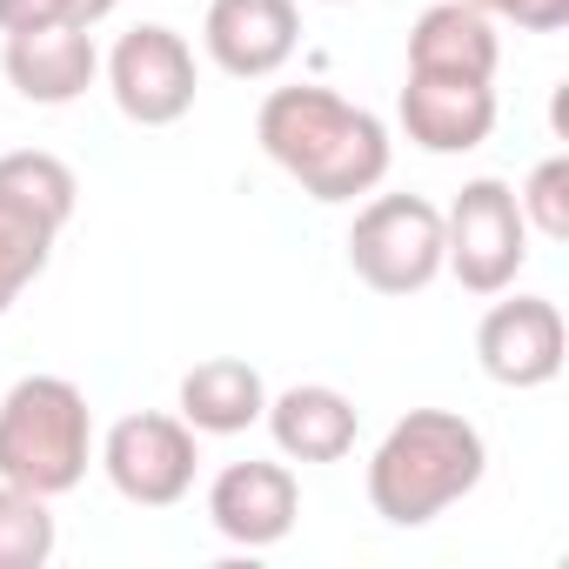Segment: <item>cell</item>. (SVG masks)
<instances>
[{"mask_svg":"<svg viewBox=\"0 0 569 569\" xmlns=\"http://www.w3.org/2000/svg\"><path fill=\"white\" fill-rule=\"evenodd\" d=\"M254 141L261 154L289 174L309 201H356V194H376L389 181V128L382 114L342 101L336 88H274L254 114Z\"/></svg>","mask_w":569,"mask_h":569,"instance_id":"6da1fadb","label":"cell"},{"mask_svg":"<svg viewBox=\"0 0 569 569\" xmlns=\"http://www.w3.org/2000/svg\"><path fill=\"white\" fill-rule=\"evenodd\" d=\"M0 201H14V208H28L34 221H48L54 234L74 221V208H81V181H74V168L61 161V154H48V148H14V154H0Z\"/></svg>","mask_w":569,"mask_h":569,"instance_id":"2e32d148","label":"cell"},{"mask_svg":"<svg viewBox=\"0 0 569 569\" xmlns=\"http://www.w3.org/2000/svg\"><path fill=\"white\" fill-rule=\"evenodd\" d=\"M489 469V442L456 409H409L369 456V509L389 529H422L456 509Z\"/></svg>","mask_w":569,"mask_h":569,"instance_id":"7a4b0ae2","label":"cell"},{"mask_svg":"<svg viewBox=\"0 0 569 569\" xmlns=\"http://www.w3.org/2000/svg\"><path fill=\"white\" fill-rule=\"evenodd\" d=\"M94 462V409L68 376H21L0 396V482L68 496Z\"/></svg>","mask_w":569,"mask_h":569,"instance_id":"3957f363","label":"cell"},{"mask_svg":"<svg viewBox=\"0 0 569 569\" xmlns=\"http://www.w3.org/2000/svg\"><path fill=\"white\" fill-rule=\"evenodd\" d=\"M0 68H8L14 94L34 101V108H68L94 88L101 74V54H94V34L88 28H68V21H48V28H21L0 48Z\"/></svg>","mask_w":569,"mask_h":569,"instance_id":"7c38bea8","label":"cell"},{"mask_svg":"<svg viewBox=\"0 0 569 569\" xmlns=\"http://www.w3.org/2000/svg\"><path fill=\"white\" fill-rule=\"evenodd\" d=\"M302 516V482L289 462H228L208 482V522L234 549H274Z\"/></svg>","mask_w":569,"mask_h":569,"instance_id":"30bf717a","label":"cell"},{"mask_svg":"<svg viewBox=\"0 0 569 569\" xmlns=\"http://www.w3.org/2000/svg\"><path fill=\"white\" fill-rule=\"evenodd\" d=\"M54 549H61V529L48 496L0 482V569H41L54 562Z\"/></svg>","mask_w":569,"mask_h":569,"instance_id":"e0dca14e","label":"cell"},{"mask_svg":"<svg viewBox=\"0 0 569 569\" xmlns=\"http://www.w3.org/2000/svg\"><path fill=\"white\" fill-rule=\"evenodd\" d=\"M101 469H108V482H114L121 502H134V509H174L194 489L201 436L181 416L134 409V416H121L101 436Z\"/></svg>","mask_w":569,"mask_h":569,"instance_id":"8992f818","label":"cell"},{"mask_svg":"<svg viewBox=\"0 0 569 569\" xmlns=\"http://www.w3.org/2000/svg\"><path fill=\"white\" fill-rule=\"evenodd\" d=\"M194 48L161 21L128 28L108 54V94L134 128H174L194 108Z\"/></svg>","mask_w":569,"mask_h":569,"instance_id":"52a82bcc","label":"cell"},{"mask_svg":"<svg viewBox=\"0 0 569 569\" xmlns=\"http://www.w3.org/2000/svg\"><path fill=\"white\" fill-rule=\"evenodd\" d=\"M562 356H569V329L549 296L489 302V316L476 322V362L496 389H549L562 376Z\"/></svg>","mask_w":569,"mask_h":569,"instance_id":"ba28073f","label":"cell"},{"mask_svg":"<svg viewBox=\"0 0 569 569\" xmlns=\"http://www.w3.org/2000/svg\"><path fill=\"white\" fill-rule=\"evenodd\" d=\"M48 21H61V0H0V34L48 28Z\"/></svg>","mask_w":569,"mask_h":569,"instance_id":"44dd1931","label":"cell"},{"mask_svg":"<svg viewBox=\"0 0 569 569\" xmlns=\"http://www.w3.org/2000/svg\"><path fill=\"white\" fill-rule=\"evenodd\" d=\"M48 254H54V228L34 221V214L14 208V201H0V316H8V309L34 289V281H41Z\"/></svg>","mask_w":569,"mask_h":569,"instance_id":"ac0fdd59","label":"cell"},{"mask_svg":"<svg viewBox=\"0 0 569 569\" xmlns=\"http://www.w3.org/2000/svg\"><path fill=\"white\" fill-rule=\"evenodd\" d=\"M529 261V221L516 208V188L496 174L462 181V194L442 208V268L469 296H502Z\"/></svg>","mask_w":569,"mask_h":569,"instance_id":"5b68a950","label":"cell"},{"mask_svg":"<svg viewBox=\"0 0 569 569\" xmlns=\"http://www.w3.org/2000/svg\"><path fill=\"white\" fill-rule=\"evenodd\" d=\"M502 34L469 0H436L409 28V74H456V81H496Z\"/></svg>","mask_w":569,"mask_h":569,"instance_id":"4fadbf2b","label":"cell"},{"mask_svg":"<svg viewBox=\"0 0 569 569\" xmlns=\"http://www.w3.org/2000/svg\"><path fill=\"white\" fill-rule=\"evenodd\" d=\"M322 8H342V0H322Z\"/></svg>","mask_w":569,"mask_h":569,"instance_id":"603a6c76","label":"cell"},{"mask_svg":"<svg viewBox=\"0 0 569 569\" xmlns=\"http://www.w3.org/2000/svg\"><path fill=\"white\" fill-rule=\"evenodd\" d=\"M261 422L289 462H342L356 449V402L329 382H296V389L268 396Z\"/></svg>","mask_w":569,"mask_h":569,"instance_id":"5bb4252c","label":"cell"},{"mask_svg":"<svg viewBox=\"0 0 569 569\" xmlns=\"http://www.w3.org/2000/svg\"><path fill=\"white\" fill-rule=\"evenodd\" d=\"M402 134L422 154H469L496 134V81L409 74L402 81Z\"/></svg>","mask_w":569,"mask_h":569,"instance_id":"8fae6325","label":"cell"},{"mask_svg":"<svg viewBox=\"0 0 569 569\" xmlns=\"http://www.w3.org/2000/svg\"><path fill=\"white\" fill-rule=\"evenodd\" d=\"M268 409V382L241 356H208L181 376V422L194 436H241Z\"/></svg>","mask_w":569,"mask_h":569,"instance_id":"9a60e30c","label":"cell"},{"mask_svg":"<svg viewBox=\"0 0 569 569\" xmlns=\"http://www.w3.org/2000/svg\"><path fill=\"white\" fill-rule=\"evenodd\" d=\"M349 268L376 296H422L442 274V208L422 194H369L349 228Z\"/></svg>","mask_w":569,"mask_h":569,"instance_id":"277c9868","label":"cell"},{"mask_svg":"<svg viewBox=\"0 0 569 569\" xmlns=\"http://www.w3.org/2000/svg\"><path fill=\"white\" fill-rule=\"evenodd\" d=\"M201 48L234 81H268L302 48V8L296 0H208Z\"/></svg>","mask_w":569,"mask_h":569,"instance_id":"9c48e42d","label":"cell"},{"mask_svg":"<svg viewBox=\"0 0 569 569\" xmlns=\"http://www.w3.org/2000/svg\"><path fill=\"white\" fill-rule=\"evenodd\" d=\"M114 8H121V0H61V21H68V28H88V34H94V28H101V21H108Z\"/></svg>","mask_w":569,"mask_h":569,"instance_id":"7402d4cb","label":"cell"},{"mask_svg":"<svg viewBox=\"0 0 569 569\" xmlns=\"http://www.w3.org/2000/svg\"><path fill=\"white\" fill-rule=\"evenodd\" d=\"M489 21H516L522 34H562L569 28V0H469Z\"/></svg>","mask_w":569,"mask_h":569,"instance_id":"ffe728a7","label":"cell"},{"mask_svg":"<svg viewBox=\"0 0 569 569\" xmlns=\"http://www.w3.org/2000/svg\"><path fill=\"white\" fill-rule=\"evenodd\" d=\"M516 208H522L529 234H542V241H569V154L536 161L529 181L516 188Z\"/></svg>","mask_w":569,"mask_h":569,"instance_id":"d6986e66","label":"cell"}]
</instances>
